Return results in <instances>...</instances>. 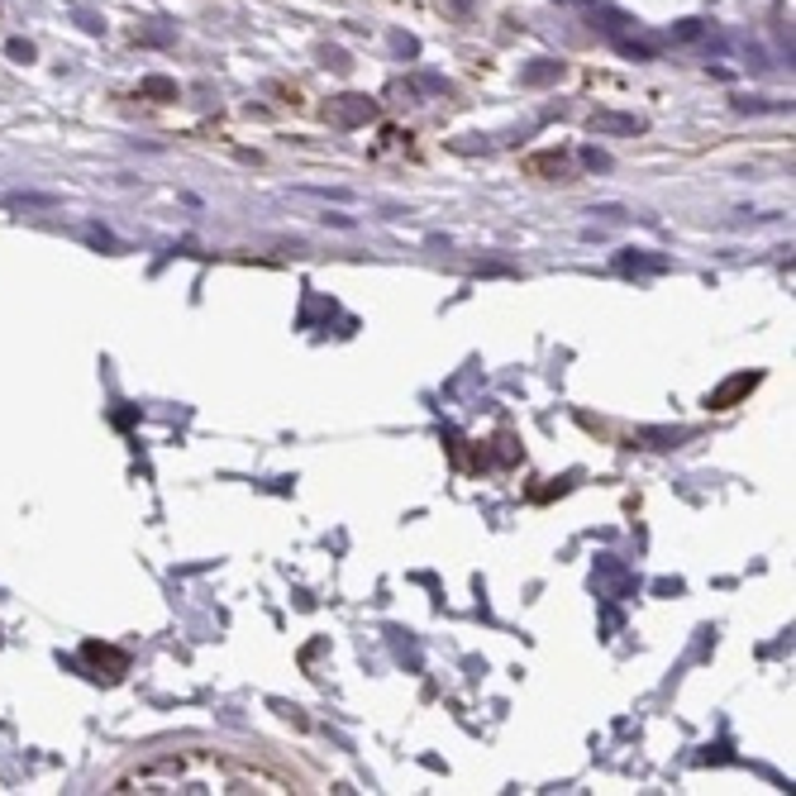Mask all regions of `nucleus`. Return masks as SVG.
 <instances>
[{
  "instance_id": "f257e3e1",
  "label": "nucleus",
  "mask_w": 796,
  "mask_h": 796,
  "mask_svg": "<svg viewBox=\"0 0 796 796\" xmlns=\"http://www.w3.org/2000/svg\"><path fill=\"white\" fill-rule=\"evenodd\" d=\"M115 796H286L296 782L277 777L272 767L229 759L220 749H177L148 759L110 782Z\"/></svg>"
},
{
  "instance_id": "20e7f679",
  "label": "nucleus",
  "mask_w": 796,
  "mask_h": 796,
  "mask_svg": "<svg viewBox=\"0 0 796 796\" xmlns=\"http://www.w3.org/2000/svg\"><path fill=\"white\" fill-rule=\"evenodd\" d=\"M753 382H759V377H734V382L725 386V391H716V396H710V406H730V401L739 396V391H749Z\"/></svg>"
},
{
  "instance_id": "39448f33",
  "label": "nucleus",
  "mask_w": 796,
  "mask_h": 796,
  "mask_svg": "<svg viewBox=\"0 0 796 796\" xmlns=\"http://www.w3.org/2000/svg\"><path fill=\"white\" fill-rule=\"evenodd\" d=\"M144 91H148V95H177V87H172V81H162V77H153Z\"/></svg>"
},
{
  "instance_id": "f03ea898",
  "label": "nucleus",
  "mask_w": 796,
  "mask_h": 796,
  "mask_svg": "<svg viewBox=\"0 0 796 796\" xmlns=\"http://www.w3.org/2000/svg\"><path fill=\"white\" fill-rule=\"evenodd\" d=\"M325 115L339 124H362V120H372V101L368 95H339V101H329Z\"/></svg>"
},
{
  "instance_id": "7ed1b4c3",
  "label": "nucleus",
  "mask_w": 796,
  "mask_h": 796,
  "mask_svg": "<svg viewBox=\"0 0 796 796\" xmlns=\"http://www.w3.org/2000/svg\"><path fill=\"white\" fill-rule=\"evenodd\" d=\"M525 172L558 181V177H568V158H563V153H535V158H525Z\"/></svg>"
}]
</instances>
